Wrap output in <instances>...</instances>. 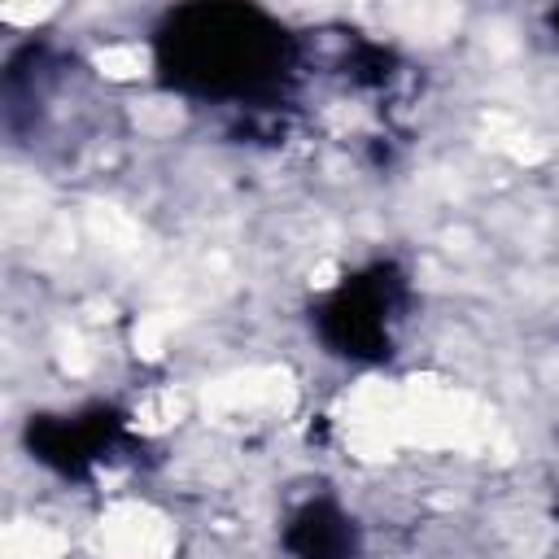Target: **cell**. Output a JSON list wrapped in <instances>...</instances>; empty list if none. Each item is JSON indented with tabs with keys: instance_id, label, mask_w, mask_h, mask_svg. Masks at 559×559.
<instances>
[{
	"instance_id": "6da1fadb",
	"label": "cell",
	"mask_w": 559,
	"mask_h": 559,
	"mask_svg": "<svg viewBox=\"0 0 559 559\" xmlns=\"http://www.w3.org/2000/svg\"><path fill=\"white\" fill-rule=\"evenodd\" d=\"M96 546L105 559H166L175 550V524L144 502H118L100 515Z\"/></svg>"
},
{
	"instance_id": "7a4b0ae2",
	"label": "cell",
	"mask_w": 559,
	"mask_h": 559,
	"mask_svg": "<svg viewBox=\"0 0 559 559\" xmlns=\"http://www.w3.org/2000/svg\"><path fill=\"white\" fill-rule=\"evenodd\" d=\"M66 542L48 524H9L4 533V559H61Z\"/></svg>"
},
{
	"instance_id": "3957f363",
	"label": "cell",
	"mask_w": 559,
	"mask_h": 559,
	"mask_svg": "<svg viewBox=\"0 0 559 559\" xmlns=\"http://www.w3.org/2000/svg\"><path fill=\"white\" fill-rule=\"evenodd\" d=\"M96 61H100V70L114 74V79H135V74H144V48H140V44H114V48H105Z\"/></svg>"
}]
</instances>
